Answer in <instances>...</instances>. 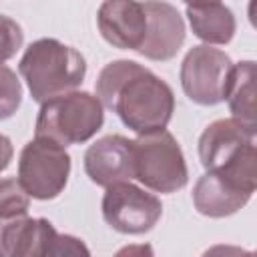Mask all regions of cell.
I'll list each match as a JSON object with an SVG mask.
<instances>
[{"instance_id":"obj_19","label":"cell","mask_w":257,"mask_h":257,"mask_svg":"<svg viewBox=\"0 0 257 257\" xmlns=\"http://www.w3.org/2000/svg\"><path fill=\"white\" fill-rule=\"evenodd\" d=\"M44 257H92L86 243L68 233H56L48 243Z\"/></svg>"},{"instance_id":"obj_18","label":"cell","mask_w":257,"mask_h":257,"mask_svg":"<svg viewBox=\"0 0 257 257\" xmlns=\"http://www.w3.org/2000/svg\"><path fill=\"white\" fill-rule=\"evenodd\" d=\"M22 42L24 32L20 24L10 16L0 14V64L16 56V52L22 48Z\"/></svg>"},{"instance_id":"obj_13","label":"cell","mask_w":257,"mask_h":257,"mask_svg":"<svg viewBox=\"0 0 257 257\" xmlns=\"http://www.w3.org/2000/svg\"><path fill=\"white\" fill-rule=\"evenodd\" d=\"M253 195L231 183L219 173L207 171L201 175L193 187V205L195 209L211 219H221L243 209Z\"/></svg>"},{"instance_id":"obj_3","label":"cell","mask_w":257,"mask_h":257,"mask_svg":"<svg viewBox=\"0 0 257 257\" xmlns=\"http://www.w3.org/2000/svg\"><path fill=\"white\" fill-rule=\"evenodd\" d=\"M18 72L26 80L32 100L42 104L80 86L86 74V60L76 48L56 38H38L26 46Z\"/></svg>"},{"instance_id":"obj_14","label":"cell","mask_w":257,"mask_h":257,"mask_svg":"<svg viewBox=\"0 0 257 257\" xmlns=\"http://www.w3.org/2000/svg\"><path fill=\"white\" fill-rule=\"evenodd\" d=\"M185 14L193 28V34L209 44H229L235 36L237 22L229 6L221 2L209 4H187Z\"/></svg>"},{"instance_id":"obj_7","label":"cell","mask_w":257,"mask_h":257,"mask_svg":"<svg viewBox=\"0 0 257 257\" xmlns=\"http://www.w3.org/2000/svg\"><path fill=\"white\" fill-rule=\"evenodd\" d=\"M233 70V60L219 48L193 46L181 62L183 92L201 106H215L225 100V88Z\"/></svg>"},{"instance_id":"obj_8","label":"cell","mask_w":257,"mask_h":257,"mask_svg":"<svg viewBox=\"0 0 257 257\" xmlns=\"http://www.w3.org/2000/svg\"><path fill=\"white\" fill-rule=\"evenodd\" d=\"M161 215V199L133 183H116L106 187L102 195V217L122 235H143L151 231Z\"/></svg>"},{"instance_id":"obj_1","label":"cell","mask_w":257,"mask_h":257,"mask_svg":"<svg viewBox=\"0 0 257 257\" xmlns=\"http://www.w3.org/2000/svg\"><path fill=\"white\" fill-rule=\"evenodd\" d=\"M96 98L137 135L165 131L175 112L173 88L135 60H112L96 78Z\"/></svg>"},{"instance_id":"obj_5","label":"cell","mask_w":257,"mask_h":257,"mask_svg":"<svg viewBox=\"0 0 257 257\" xmlns=\"http://www.w3.org/2000/svg\"><path fill=\"white\" fill-rule=\"evenodd\" d=\"M133 165L135 179L155 193H177L189 181L181 145L167 128L133 141Z\"/></svg>"},{"instance_id":"obj_21","label":"cell","mask_w":257,"mask_h":257,"mask_svg":"<svg viewBox=\"0 0 257 257\" xmlns=\"http://www.w3.org/2000/svg\"><path fill=\"white\" fill-rule=\"evenodd\" d=\"M112 257H155L151 243H131L120 247Z\"/></svg>"},{"instance_id":"obj_2","label":"cell","mask_w":257,"mask_h":257,"mask_svg":"<svg viewBox=\"0 0 257 257\" xmlns=\"http://www.w3.org/2000/svg\"><path fill=\"white\" fill-rule=\"evenodd\" d=\"M255 135L257 124L239 118L213 120L199 137L201 165L253 195L257 185Z\"/></svg>"},{"instance_id":"obj_17","label":"cell","mask_w":257,"mask_h":257,"mask_svg":"<svg viewBox=\"0 0 257 257\" xmlns=\"http://www.w3.org/2000/svg\"><path fill=\"white\" fill-rule=\"evenodd\" d=\"M22 102V84L16 76V72L0 64V120L10 118Z\"/></svg>"},{"instance_id":"obj_16","label":"cell","mask_w":257,"mask_h":257,"mask_svg":"<svg viewBox=\"0 0 257 257\" xmlns=\"http://www.w3.org/2000/svg\"><path fill=\"white\" fill-rule=\"evenodd\" d=\"M30 209V197L16 177H0V219L24 217Z\"/></svg>"},{"instance_id":"obj_20","label":"cell","mask_w":257,"mask_h":257,"mask_svg":"<svg viewBox=\"0 0 257 257\" xmlns=\"http://www.w3.org/2000/svg\"><path fill=\"white\" fill-rule=\"evenodd\" d=\"M201 257H255V253L247 251L243 247H237V245L219 243V245H211L207 251H203Z\"/></svg>"},{"instance_id":"obj_10","label":"cell","mask_w":257,"mask_h":257,"mask_svg":"<svg viewBox=\"0 0 257 257\" xmlns=\"http://www.w3.org/2000/svg\"><path fill=\"white\" fill-rule=\"evenodd\" d=\"M96 26L100 36L114 48L139 50L147 36V14L143 2L106 0L98 6Z\"/></svg>"},{"instance_id":"obj_6","label":"cell","mask_w":257,"mask_h":257,"mask_svg":"<svg viewBox=\"0 0 257 257\" xmlns=\"http://www.w3.org/2000/svg\"><path fill=\"white\" fill-rule=\"evenodd\" d=\"M70 175V155L64 147L48 139L28 141L18 157V183L28 197L38 201L56 199Z\"/></svg>"},{"instance_id":"obj_4","label":"cell","mask_w":257,"mask_h":257,"mask_svg":"<svg viewBox=\"0 0 257 257\" xmlns=\"http://www.w3.org/2000/svg\"><path fill=\"white\" fill-rule=\"evenodd\" d=\"M104 124V106L86 90L58 94L40 104L34 133L60 147L90 141Z\"/></svg>"},{"instance_id":"obj_12","label":"cell","mask_w":257,"mask_h":257,"mask_svg":"<svg viewBox=\"0 0 257 257\" xmlns=\"http://www.w3.org/2000/svg\"><path fill=\"white\" fill-rule=\"evenodd\" d=\"M54 235V225L42 217L0 219V257H44Z\"/></svg>"},{"instance_id":"obj_22","label":"cell","mask_w":257,"mask_h":257,"mask_svg":"<svg viewBox=\"0 0 257 257\" xmlns=\"http://www.w3.org/2000/svg\"><path fill=\"white\" fill-rule=\"evenodd\" d=\"M14 157V147H12V141L0 133V173L8 169L10 161Z\"/></svg>"},{"instance_id":"obj_11","label":"cell","mask_w":257,"mask_h":257,"mask_svg":"<svg viewBox=\"0 0 257 257\" xmlns=\"http://www.w3.org/2000/svg\"><path fill=\"white\" fill-rule=\"evenodd\" d=\"M143 8L147 14V36L137 52L161 62L175 58L185 42L183 16L169 2H143Z\"/></svg>"},{"instance_id":"obj_15","label":"cell","mask_w":257,"mask_h":257,"mask_svg":"<svg viewBox=\"0 0 257 257\" xmlns=\"http://www.w3.org/2000/svg\"><path fill=\"white\" fill-rule=\"evenodd\" d=\"M255 74L257 66L255 60H241L233 64L227 88H225V100L229 104V110L233 112V118H239L247 124H257L255 114Z\"/></svg>"},{"instance_id":"obj_9","label":"cell","mask_w":257,"mask_h":257,"mask_svg":"<svg viewBox=\"0 0 257 257\" xmlns=\"http://www.w3.org/2000/svg\"><path fill=\"white\" fill-rule=\"evenodd\" d=\"M84 173L98 187L131 183L135 179L133 141L122 135H106L84 153Z\"/></svg>"}]
</instances>
